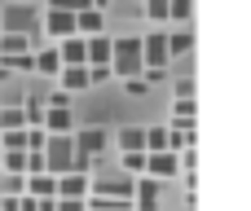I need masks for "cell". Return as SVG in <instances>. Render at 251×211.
Returning a JSON list of instances; mask_svg holds the SVG:
<instances>
[{"mask_svg": "<svg viewBox=\"0 0 251 211\" xmlns=\"http://www.w3.org/2000/svg\"><path fill=\"white\" fill-rule=\"evenodd\" d=\"M168 150V128H146V154Z\"/></svg>", "mask_w": 251, "mask_h": 211, "instance_id": "cell-25", "label": "cell"}, {"mask_svg": "<svg viewBox=\"0 0 251 211\" xmlns=\"http://www.w3.org/2000/svg\"><path fill=\"white\" fill-rule=\"evenodd\" d=\"M40 154H44V172L49 176H66L75 167V141L71 137H49Z\"/></svg>", "mask_w": 251, "mask_h": 211, "instance_id": "cell-3", "label": "cell"}, {"mask_svg": "<svg viewBox=\"0 0 251 211\" xmlns=\"http://www.w3.org/2000/svg\"><path fill=\"white\" fill-rule=\"evenodd\" d=\"M49 9L53 13H79V9H88V0H49Z\"/></svg>", "mask_w": 251, "mask_h": 211, "instance_id": "cell-28", "label": "cell"}, {"mask_svg": "<svg viewBox=\"0 0 251 211\" xmlns=\"http://www.w3.org/2000/svg\"><path fill=\"white\" fill-rule=\"evenodd\" d=\"M172 57H168V40H163V31H150L146 40H141V66L146 70H163ZM141 70V75H146Z\"/></svg>", "mask_w": 251, "mask_h": 211, "instance_id": "cell-4", "label": "cell"}, {"mask_svg": "<svg viewBox=\"0 0 251 211\" xmlns=\"http://www.w3.org/2000/svg\"><path fill=\"white\" fill-rule=\"evenodd\" d=\"M57 198H88V176H84V172L57 176Z\"/></svg>", "mask_w": 251, "mask_h": 211, "instance_id": "cell-11", "label": "cell"}, {"mask_svg": "<svg viewBox=\"0 0 251 211\" xmlns=\"http://www.w3.org/2000/svg\"><path fill=\"white\" fill-rule=\"evenodd\" d=\"M168 150H172V154L194 150V123H172V128H168Z\"/></svg>", "mask_w": 251, "mask_h": 211, "instance_id": "cell-14", "label": "cell"}, {"mask_svg": "<svg viewBox=\"0 0 251 211\" xmlns=\"http://www.w3.org/2000/svg\"><path fill=\"white\" fill-rule=\"evenodd\" d=\"M44 31H49V35H57V40L75 35V13H53V9H49V18H44Z\"/></svg>", "mask_w": 251, "mask_h": 211, "instance_id": "cell-15", "label": "cell"}, {"mask_svg": "<svg viewBox=\"0 0 251 211\" xmlns=\"http://www.w3.org/2000/svg\"><path fill=\"white\" fill-rule=\"evenodd\" d=\"M132 211H159V181L154 176H141L132 185Z\"/></svg>", "mask_w": 251, "mask_h": 211, "instance_id": "cell-6", "label": "cell"}, {"mask_svg": "<svg viewBox=\"0 0 251 211\" xmlns=\"http://www.w3.org/2000/svg\"><path fill=\"white\" fill-rule=\"evenodd\" d=\"M31 62H35V70H40V75H57V70H62L57 48H35V53H31Z\"/></svg>", "mask_w": 251, "mask_h": 211, "instance_id": "cell-19", "label": "cell"}, {"mask_svg": "<svg viewBox=\"0 0 251 211\" xmlns=\"http://www.w3.org/2000/svg\"><path fill=\"white\" fill-rule=\"evenodd\" d=\"M57 62L62 66H84V35H66L57 44Z\"/></svg>", "mask_w": 251, "mask_h": 211, "instance_id": "cell-12", "label": "cell"}, {"mask_svg": "<svg viewBox=\"0 0 251 211\" xmlns=\"http://www.w3.org/2000/svg\"><path fill=\"white\" fill-rule=\"evenodd\" d=\"M190 13H194V0H168V18H172V22L190 26Z\"/></svg>", "mask_w": 251, "mask_h": 211, "instance_id": "cell-23", "label": "cell"}, {"mask_svg": "<svg viewBox=\"0 0 251 211\" xmlns=\"http://www.w3.org/2000/svg\"><path fill=\"white\" fill-rule=\"evenodd\" d=\"M18 198H22V194H18ZM18 198H0V207H4V211H18Z\"/></svg>", "mask_w": 251, "mask_h": 211, "instance_id": "cell-36", "label": "cell"}, {"mask_svg": "<svg viewBox=\"0 0 251 211\" xmlns=\"http://www.w3.org/2000/svg\"><path fill=\"white\" fill-rule=\"evenodd\" d=\"M71 141H75V150H79V154L101 159V154H106V145H110V132H106V128H79Z\"/></svg>", "mask_w": 251, "mask_h": 211, "instance_id": "cell-5", "label": "cell"}, {"mask_svg": "<svg viewBox=\"0 0 251 211\" xmlns=\"http://www.w3.org/2000/svg\"><path fill=\"white\" fill-rule=\"evenodd\" d=\"M115 145H119L124 154H137V150H146V128H119Z\"/></svg>", "mask_w": 251, "mask_h": 211, "instance_id": "cell-16", "label": "cell"}, {"mask_svg": "<svg viewBox=\"0 0 251 211\" xmlns=\"http://www.w3.org/2000/svg\"><path fill=\"white\" fill-rule=\"evenodd\" d=\"M35 172H44V154L40 150H26V176H35Z\"/></svg>", "mask_w": 251, "mask_h": 211, "instance_id": "cell-31", "label": "cell"}, {"mask_svg": "<svg viewBox=\"0 0 251 211\" xmlns=\"http://www.w3.org/2000/svg\"><path fill=\"white\" fill-rule=\"evenodd\" d=\"M44 128H26V150H44Z\"/></svg>", "mask_w": 251, "mask_h": 211, "instance_id": "cell-30", "label": "cell"}, {"mask_svg": "<svg viewBox=\"0 0 251 211\" xmlns=\"http://www.w3.org/2000/svg\"><path fill=\"white\" fill-rule=\"evenodd\" d=\"M176 97H194V79H190V75L176 79Z\"/></svg>", "mask_w": 251, "mask_h": 211, "instance_id": "cell-35", "label": "cell"}, {"mask_svg": "<svg viewBox=\"0 0 251 211\" xmlns=\"http://www.w3.org/2000/svg\"><path fill=\"white\" fill-rule=\"evenodd\" d=\"M0 159H4V150H0Z\"/></svg>", "mask_w": 251, "mask_h": 211, "instance_id": "cell-38", "label": "cell"}, {"mask_svg": "<svg viewBox=\"0 0 251 211\" xmlns=\"http://www.w3.org/2000/svg\"><path fill=\"white\" fill-rule=\"evenodd\" d=\"M53 211H88V207H84V198H57Z\"/></svg>", "mask_w": 251, "mask_h": 211, "instance_id": "cell-32", "label": "cell"}, {"mask_svg": "<svg viewBox=\"0 0 251 211\" xmlns=\"http://www.w3.org/2000/svg\"><path fill=\"white\" fill-rule=\"evenodd\" d=\"M18 53H31V35L4 31V35H0V57H18Z\"/></svg>", "mask_w": 251, "mask_h": 211, "instance_id": "cell-17", "label": "cell"}, {"mask_svg": "<svg viewBox=\"0 0 251 211\" xmlns=\"http://www.w3.org/2000/svg\"><path fill=\"white\" fill-rule=\"evenodd\" d=\"M163 40H168V57H181V53L194 48V31H190V26H181L176 35H163Z\"/></svg>", "mask_w": 251, "mask_h": 211, "instance_id": "cell-18", "label": "cell"}, {"mask_svg": "<svg viewBox=\"0 0 251 211\" xmlns=\"http://www.w3.org/2000/svg\"><path fill=\"white\" fill-rule=\"evenodd\" d=\"M146 18L163 22V18H168V0H146Z\"/></svg>", "mask_w": 251, "mask_h": 211, "instance_id": "cell-29", "label": "cell"}, {"mask_svg": "<svg viewBox=\"0 0 251 211\" xmlns=\"http://www.w3.org/2000/svg\"><path fill=\"white\" fill-rule=\"evenodd\" d=\"M181 172V163H176V154L172 150H159V154H146V176H176Z\"/></svg>", "mask_w": 251, "mask_h": 211, "instance_id": "cell-8", "label": "cell"}, {"mask_svg": "<svg viewBox=\"0 0 251 211\" xmlns=\"http://www.w3.org/2000/svg\"><path fill=\"white\" fill-rule=\"evenodd\" d=\"M26 185V176H13V172H0V198H18Z\"/></svg>", "mask_w": 251, "mask_h": 211, "instance_id": "cell-21", "label": "cell"}, {"mask_svg": "<svg viewBox=\"0 0 251 211\" xmlns=\"http://www.w3.org/2000/svg\"><path fill=\"white\" fill-rule=\"evenodd\" d=\"M106 31V18H101V9H79L75 13V35H101Z\"/></svg>", "mask_w": 251, "mask_h": 211, "instance_id": "cell-9", "label": "cell"}, {"mask_svg": "<svg viewBox=\"0 0 251 211\" xmlns=\"http://www.w3.org/2000/svg\"><path fill=\"white\" fill-rule=\"evenodd\" d=\"M0 150H26V128H18V132H0Z\"/></svg>", "mask_w": 251, "mask_h": 211, "instance_id": "cell-27", "label": "cell"}, {"mask_svg": "<svg viewBox=\"0 0 251 211\" xmlns=\"http://www.w3.org/2000/svg\"><path fill=\"white\" fill-rule=\"evenodd\" d=\"M101 79H110V66H88V84H101Z\"/></svg>", "mask_w": 251, "mask_h": 211, "instance_id": "cell-33", "label": "cell"}, {"mask_svg": "<svg viewBox=\"0 0 251 211\" xmlns=\"http://www.w3.org/2000/svg\"><path fill=\"white\" fill-rule=\"evenodd\" d=\"M57 75H62V93H66V97L88 88V66H62Z\"/></svg>", "mask_w": 251, "mask_h": 211, "instance_id": "cell-13", "label": "cell"}, {"mask_svg": "<svg viewBox=\"0 0 251 211\" xmlns=\"http://www.w3.org/2000/svg\"><path fill=\"white\" fill-rule=\"evenodd\" d=\"M18 4H31V0H18Z\"/></svg>", "mask_w": 251, "mask_h": 211, "instance_id": "cell-37", "label": "cell"}, {"mask_svg": "<svg viewBox=\"0 0 251 211\" xmlns=\"http://www.w3.org/2000/svg\"><path fill=\"white\" fill-rule=\"evenodd\" d=\"M119 172H128V176H146V150L124 154V167H119Z\"/></svg>", "mask_w": 251, "mask_h": 211, "instance_id": "cell-26", "label": "cell"}, {"mask_svg": "<svg viewBox=\"0 0 251 211\" xmlns=\"http://www.w3.org/2000/svg\"><path fill=\"white\" fill-rule=\"evenodd\" d=\"M0 172L26 176V150H4V159H0Z\"/></svg>", "mask_w": 251, "mask_h": 211, "instance_id": "cell-20", "label": "cell"}, {"mask_svg": "<svg viewBox=\"0 0 251 211\" xmlns=\"http://www.w3.org/2000/svg\"><path fill=\"white\" fill-rule=\"evenodd\" d=\"M4 31H13V35H31V31H35V13H31V4H13V9H4Z\"/></svg>", "mask_w": 251, "mask_h": 211, "instance_id": "cell-7", "label": "cell"}, {"mask_svg": "<svg viewBox=\"0 0 251 211\" xmlns=\"http://www.w3.org/2000/svg\"><path fill=\"white\" fill-rule=\"evenodd\" d=\"M18 128H26L22 110H18V106H4V110H0V132H18Z\"/></svg>", "mask_w": 251, "mask_h": 211, "instance_id": "cell-22", "label": "cell"}, {"mask_svg": "<svg viewBox=\"0 0 251 211\" xmlns=\"http://www.w3.org/2000/svg\"><path fill=\"white\" fill-rule=\"evenodd\" d=\"M22 194H31V198H57V176H49V172H35V176H26Z\"/></svg>", "mask_w": 251, "mask_h": 211, "instance_id": "cell-10", "label": "cell"}, {"mask_svg": "<svg viewBox=\"0 0 251 211\" xmlns=\"http://www.w3.org/2000/svg\"><path fill=\"white\" fill-rule=\"evenodd\" d=\"M146 66H141V40L137 35H124V40H110V75H124V79H137Z\"/></svg>", "mask_w": 251, "mask_h": 211, "instance_id": "cell-1", "label": "cell"}, {"mask_svg": "<svg viewBox=\"0 0 251 211\" xmlns=\"http://www.w3.org/2000/svg\"><path fill=\"white\" fill-rule=\"evenodd\" d=\"M194 110H199V101H194V97H176V106H172L176 123H194Z\"/></svg>", "mask_w": 251, "mask_h": 211, "instance_id": "cell-24", "label": "cell"}, {"mask_svg": "<svg viewBox=\"0 0 251 211\" xmlns=\"http://www.w3.org/2000/svg\"><path fill=\"white\" fill-rule=\"evenodd\" d=\"M132 176L128 172H101L88 176V198H110V203H132Z\"/></svg>", "mask_w": 251, "mask_h": 211, "instance_id": "cell-2", "label": "cell"}, {"mask_svg": "<svg viewBox=\"0 0 251 211\" xmlns=\"http://www.w3.org/2000/svg\"><path fill=\"white\" fill-rule=\"evenodd\" d=\"M128 93H132V97H146V93H150V84L137 75V79H128Z\"/></svg>", "mask_w": 251, "mask_h": 211, "instance_id": "cell-34", "label": "cell"}]
</instances>
